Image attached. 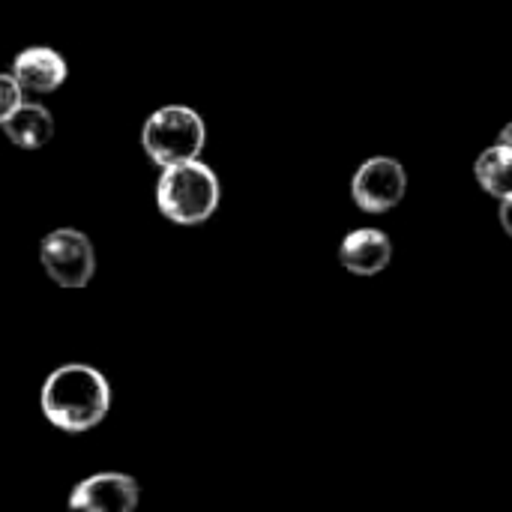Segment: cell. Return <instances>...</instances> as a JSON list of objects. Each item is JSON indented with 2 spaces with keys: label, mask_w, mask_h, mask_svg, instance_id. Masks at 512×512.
I'll return each mask as SVG.
<instances>
[{
  "label": "cell",
  "mask_w": 512,
  "mask_h": 512,
  "mask_svg": "<svg viewBox=\"0 0 512 512\" xmlns=\"http://www.w3.org/2000/svg\"><path fill=\"white\" fill-rule=\"evenodd\" d=\"M501 225H504V231L512 237V195L501 198Z\"/></svg>",
  "instance_id": "7c38bea8"
},
{
  "label": "cell",
  "mask_w": 512,
  "mask_h": 512,
  "mask_svg": "<svg viewBox=\"0 0 512 512\" xmlns=\"http://www.w3.org/2000/svg\"><path fill=\"white\" fill-rule=\"evenodd\" d=\"M474 174H477V183L489 195H495V198L512 195V147L501 144V141L492 144V147H486L477 156Z\"/></svg>",
  "instance_id": "30bf717a"
},
{
  "label": "cell",
  "mask_w": 512,
  "mask_h": 512,
  "mask_svg": "<svg viewBox=\"0 0 512 512\" xmlns=\"http://www.w3.org/2000/svg\"><path fill=\"white\" fill-rule=\"evenodd\" d=\"M204 120L186 105H165L141 129V144L162 168L198 159L204 147Z\"/></svg>",
  "instance_id": "3957f363"
},
{
  "label": "cell",
  "mask_w": 512,
  "mask_h": 512,
  "mask_svg": "<svg viewBox=\"0 0 512 512\" xmlns=\"http://www.w3.org/2000/svg\"><path fill=\"white\" fill-rule=\"evenodd\" d=\"M39 258L45 273L60 288H84L96 273V255L90 240L72 228L51 231L39 246Z\"/></svg>",
  "instance_id": "5b68a950"
},
{
  "label": "cell",
  "mask_w": 512,
  "mask_h": 512,
  "mask_svg": "<svg viewBox=\"0 0 512 512\" xmlns=\"http://www.w3.org/2000/svg\"><path fill=\"white\" fill-rule=\"evenodd\" d=\"M21 102H24V90H21V84L15 81V75L0 72V126H3V120H6Z\"/></svg>",
  "instance_id": "8fae6325"
},
{
  "label": "cell",
  "mask_w": 512,
  "mask_h": 512,
  "mask_svg": "<svg viewBox=\"0 0 512 512\" xmlns=\"http://www.w3.org/2000/svg\"><path fill=\"white\" fill-rule=\"evenodd\" d=\"M42 414L51 426L63 432H87L105 420L111 405V390L102 372L84 363L60 366L48 375L39 396Z\"/></svg>",
  "instance_id": "6da1fadb"
},
{
  "label": "cell",
  "mask_w": 512,
  "mask_h": 512,
  "mask_svg": "<svg viewBox=\"0 0 512 512\" xmlns=\"http://www.w3.org/2000/svg\"><path fill=\"white\" fill-rule=\"evenodd\" d=\"M408 192V174L405 165L393 156H372L366 159L354 180H351V198L363 213H390L402 204Z\"/></svg>",
  "instance_id": "277c9868"
},
{
  "label": "cell",
  "mask_w": 512,
  "mask_h": 512,
  "mask_svg": "<svg viewBox=\"0 0 512 512\" xmlns=\"http://www.w3.org/2000/svg\"><path fill=\"white\" fill-rule=\"evenodd\" d=\"M12 75L21 90L51 93L66 81V60L54 48H27L15 57Z\"/></svg>",
  "instance_id": "ba28073f"
},
{
  "label": "cell",
  "mask_w": 512,
  "mask_h": 512,
  "mask_svg": "<svg viewBox=\"0 0 512 512\" xmlns=\"http://www.w3.org/2000/svg\"><path fill=\"white\" fill-rule=\"evenodd\" d=\"M156 204L174 225H201L219 207V180L198 159L168 165L156 186Z\"/></svg>",
  "instance_id": "7a4b0ae2"
},
{
  "label": "cell",
  "mask_w": 512,
  "mask_h": 512,
  "mask_svg": "<svg viewBox=\"0 0 512 512\" xmlns=\"http://www.w3.org/2000/svg\"><path fill=\"white\" fill-rule=\"evenodd\" d=\"M501 144H507V147H512V123H507V126L501 129Z\"/></svg>",
  "instance_id": "4fadbf2b"
},
{
  "label": "cell",
  "mask_w": 512,
  "mask_h": 512,
  "mask_svg": "<svg viewBox=\"0 0 512 512\" xmlns=\"http://www.w3.org/2000/svg\"><path fill=\"white\" fill-rule=\"evenodd\" d=\"M138 504V483L126 474H96L78 483L69 498L72 510L129 512Z\"/></svg>",
  "instance_id": "8992f818"
},
{
  "label": "cell",
  "mask_w": 512,
  "mask_h": 512,
  "mask_svg": "<svg viewBox=\"0 0 512 512\" xmlns=\"http://www.w3.org/2000/svg\"><path fill=\"white\" fill-rule=\"evenodd\" d=\"M3 132L12 144H18L24 150H36V147L48 144V138L54 135V117L39 102H21L3 120Z\"/></svg>",
  "instance_id": "9c48e42d"
},
{
  "label": "cell",
  "mask_w": 512,
  "mask_h": 512,
  "mask_svg": "<svg viewBox=\"0 0 512 512\" xmlns=\"http://www.w3.org/2000/svg\"><path fill=\"white\" fill-rule=\"evenodd\" d=\"M393 258V243L378 228H357L339 246V261L354 276H378Z\"/></svg>",
  "instance_id": "52a82bcc"
}]
</instances>
